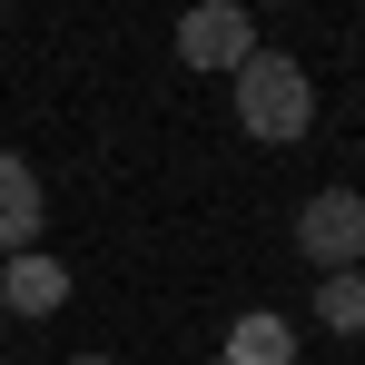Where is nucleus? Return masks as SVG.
<instances>
[{
  "instance_id": "nucleus-5",
  "label": "nucleus",
  "mask_w": 365,
  "mask_h": 365,
  "mask_svg": "<svg viewBox=\"0 0 365 365\" xmlns=\"http://www.w3.org/2000/svg\"><path fill=\"white\" fill-rule=\"evenodd\" d=\"M40 227H50V197H40V178H30V158L0 148V257L40 247Z\"/></svg>"
},
{
  "instance_id": "nucleus-2",
  "label": "nucleus",
  "mask_w": 365,
  "mask_h": 365,
  "mask_svg": "<svg viewBox=\"0 0 365 365\" xmlns=\"http://www.w3.org/2000/svg\"><path fill=\"white\" fill-rule=\"evenodd\" d=\"M297 247L316 257V277L365 267V187H316V197L297 207Z\"/></svg>"
},
{
  "instance_id": "nucleus-3",
  "label": "nucleus",
  "mask_w": 365,
  "mask_h": 365,
  "mask_svg": "<svg viewBox=\"0 0 365 365\" xmlns=\"http://www.w3.org/2000/svg\"><path fill=\"white\" fill-rule=\"evenodd\" d=\"M257 50H267V40H257V20H247L237 0H207V10H187V20H178V60L207 69V79H237Z\"/></svg>"
},
{
  "instance_id": "nucleus-8",
  "label": "nucleus",
  "mask_w": 365,
  "mask_h": 365,
  "mask_svg": "<svg viewBox=\"0 0 365 365\" xmlns=\"http://www.w3.org/2000/svg\"><path fill=\"white\" fill-rule=\"evenodd\" d=\"M69 365H109V356H69Z\"/></svg>"
},
{
  "instance_id": "nucleus-6",
  "label": "nucleus",
  "mask_w": 365,
  "mask_h": 365,
  "mask_svg": "<svg viewBox=\"0 0 365 365\" xmlns=\"http://www.w3.org/2000/svg\"><path fill=\"white\" fill-rule=\"evenodd\" d=\"M217 365H297V316L247 306L237 326H227V356H217Z\"/></svg>"
},
{
  "instance_id": "nucleus-4",
  "label": "nucleus",
  "mask_w": 365,
  "mask_h": 365,
  "mask_svg": "<svg viewBox=\"0 0 365 365\" xmlns=\"http://www.w3.org/2000/svg\"><path fill=\"white\" fill-rule=\"evenodd\" d=\"M0 306H10V316H60L69 306V267L50 247H20V257L0 267Z\"/></svg>"
},
{
  "instance_id": "nucleus-7",
  "label": "nucleus",
  "mask_w": 365,
  "mask_h": 365,
  "mask_svg": "<svg viewBox=\"0 0 365 365\" xmlns=\"http://www.w3.org/2000/svg\"><path fill=\"white\" fill-rule=\"evenodd\" d=\"M326 336H365V267H346V277H316V306H306Z\"/></svg>"
},
{
  "instance_id": "nucleus-1",
  "label": "nucleus",
  "mask_w": 365,
  "mask_h": 365,
  "mask_svg": "<svg viewBox=\"0 0 365 365\" xmlns=\"http://www.w3.org/2000/svg\"><path fill=\"white\" fill-rule=\"evenodd\" d=\"M237 128L267 138V148H297L306 128H316V79H306L297 50H257L237 69Z\"/></svg>"
},
{
  "instance_id": "nucleus-9",
  "label": "nucleus",
  "mask_w": 365,
  "mask_h": 365,
  "mask_svg": "<svg viewBox=\"0 0 365 365\" xmlns=\"http://www.w3.org/2000/svg\"><path fill=\"white\" fill-rule=\"evenodd\" d=\"M0 326H10V306H0Z\"/></svg>"
}]
</instances>
